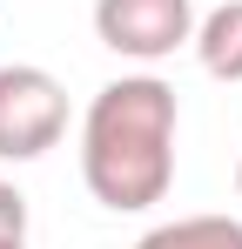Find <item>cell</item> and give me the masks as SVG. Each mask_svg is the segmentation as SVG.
I'll return each mask as SVG.
<instances>
[{
  "label": "cell",
  "mask_w": 242,
  "mask_h": 249,
  "mask_svg": "<svg viewBox=\"0 0 242 249\" xmlns=\"http://www.w3.org/2000/svg\"><path fill=\"white\" fill-rule=\"evenodd\" d=\"M175 88L161 74H121L81 115V182L115 215H141L175 189Z\"/></svg>",
  "instance_id": "cell-1"
},
{
  "label": "cell",
  "mask_w": 242,
  "mask_h": 249,
  "mask_svg": "<svg viewBox=\"0 0 242 249\" xmlns=\"http://www.w3.org/2000/svg\"><path fill=\"white\" fill-rule=\"evenodd\" d=\"M68 135V88L34 61L0 68V162H40Z\"/></svg>",
  "instance_id": "cell-2"
},
{
  "label": "cell",
  "mask_w": 242,
  "mask_h": 249,
  "mask_svg": "<svg viewBox=\"0 0 242 249\" xmlns=\"http://www.w3.org/2000/svg\"><path fill=\"white\" fill-rule=\"evenodd\" d=\"M94 34L121 61H168L195 41V0H94Z\"/></svg>",
  "instance_id": "cell-3"
},
{
  "label": "cell",
  "mask_w": 242,
  "mask_h": 249,
  "mask_svg": "<svg viewBox=\"0 0 242 249\" xmlns=\"http://www.w3.org/2000/svg\"><path fill=\"white\" fill-rule=\"evenodd\" d=\"M195 61L215 74V81H242V0H215L195 20Z\"/></svg>",
  "instance_id": "cell-4"
},
{
  "label": "cell",
  "mask_w": 242,
  "mask_h": 249,
  "mask_svg": "<svg viewBox=\"0 0 242 249\" xmlns=\"http://www.w3.org/2000/svg\"><path fill=\"white\" fill-rule=\"evenodd\" d=\"M135 249H242V222L236 215H175V222H155Z\"/></svg>",
  "instance_id": "cell-5"
},
{
  "label": "cell",
  "mask_w": 242,
  "mask_h": 249,
  "mask_svg": "<svg viewBox=\"0 0 242 249\" xmlns=\"http://www.w3.org/2000/svg\"><path fill=\"white\" fill-rule=\"evenodd\" d=\"M0 243H27V196L0 175Z\"/></svg>",
  "instance_id": "cell-6"
},
{
  "label": "cell",
  "mask_w": 242,
  "mask_h": 249,
  "mask_svg": "<svg viewBox=\"0 0 242 249\" xmlns=\"http://www.w3.org/2000/svg\"><path fill=\"white\" fill-rule=\"evenodd\" d=\"M0 249H27V243H0Z\"/></svg>",
  "instance_id": "cell-7"
},
{
  "label": "cell",
  "mask_w": 242,
  "mask_h": 249,
  "mask_svg": "<svg viewBox=\"0 0 242 249\" xmlns=\"http://www.w3.org/2000/svg\"><path fill=\"white\" fill-rule=\"evenodd\" d=\"M236 196H242V168H236Z\"/></svg>",
  "instance_id": "cell-8"
}]
</instances>
